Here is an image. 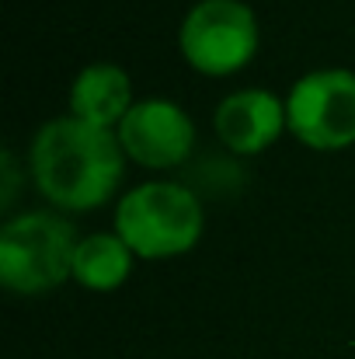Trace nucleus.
<instances>
[{
  "instance_id": "nucleus-10",
  "label": "nucleus",
  "mask_w": 355,
  "mask_h": 359,
  "mask_svg": "<svg viewBox=\"0 0 355 359\" xmlns=\"http://www.w3.org/2000/svg\"><path fill=\"white\" fill-rule=\"evenodd\" d=\"M0 210H11L14 206V192H18V161H14V154L11 150H4L0 154Z\"/></svg>"
},
{
  "instance_id": "nucleus-8",
  "label": "nucleus",
  "mask_w": 355,
  "mask_h": 359,
  "mask_svg": "<svg viewBox=\"0 0 355 359\" xmlns=\"http://www.w3.org/2000/svg\"><path fill=\"white\" fill-rule=\"evenodd\" d=\"M132 105V81L118 63H91L70 84V116L88 126L116 133Z\"/></svg>"
},
{
  "instance_id": "nucleus-1",
  "label": "nucleus",
  "mask_w": 355,
  "mask_h": 359,
  "mask_svg": "<svg viewBox=\"0 0 355 359\" xmlns=\"http://www.w3.org/2000/svg\"><path fill=\"white\" fill-rule=\"evenodd\" d=\"M28 171L46 203L67 213L105 206L125 175V150L112 129L74 116L49 119L28 147Z\"/></svg>"
},
{
  "instance_id": "nucleus-6",
  "label": "nucleus",
  "mask_w": 355,
  "mask_h": 359,
  "mask_svg": "<svg viewBox=\"0 0 355 359\" xmlns=\"http://www.w3.org/2000/svg\"><path fill=\"white\" fill-rule=\"evenodd\" d=\"M116 136L125 150V161L150 171L178 168L195 150V122L181 105L167 98H139L116 129Z\"/></svg>"
},
{
  "instance_id": "nucleus-5",
  "label": "nucleus",
  "mask_w": 355,
  "mask_h": 359,
  "mask_svg": "<svg viewBox=\"0 0 355 359\" xmlns=\"http://www.w3.org/2000/svg\"><path fill=\"white\" fill-rule=\"evenodd\" d=\"M289 133L317 150H345L355 143V74L345 67H324L303 74L286 95Z\"/></svg>"
},
{
  "instance_id": "nucleus-3",
  "label": "nucleus",
  "mask_w": 355,
  "mask_h": 359,
  "mask_svg": "<svg viewBox=\"0 0 355 359\" xmlns=\"http://www.w3.org/2000/svg\"><path fill=\"white\" fill-rule=\"evenodd\" d=\"M77 227L60 213H18L0 227V283L18 297H42L74 279Z\"/></svg>"
},
{
  "instance_id": "nucleus-4",
  "label": "nucleus",
  "mask_w": 355,
  "mask_h": 359,
  "mask_svg": "<svg viewBox=\"0 0 355 359\" xmlns=\"http://www.w3.org/2000/svg\"><path fill=\"white\" fill-rule=\"evenodd\" d=\"M261 42L258 14L244 0H199L178 28L181 60L202 77L240 74Z\"/></svg>"
},
{
  "instance_id": "nucleus-7",
  "label": "nucleus",
  "mask_w": 355,
  "mask_h": 359,
  "mask_svg": "<svg viewBox=\"0 0 355 359\" xmlns=\"http://www.w3.org/2000/svg\"><path fill=\"white\" fill-rule=\"evenodd\" d=\"M213 129L220 143L237 154V157H254L265 154L286 129V98L272 95L268 88H244L227 95L216 112H213Z\"/></svg>"
},
{
  "instance_id": "nucleus-9",
  "label": "nucleus",
  "mask_w": 355,
  "mask_h": 359,
  "mask_svg": "<svg viewBox=\"0 0 355 359\" xmlns=\"http://www.w3.org/2000/svg\"><path fill=\"white\" fill-rule=\"evenodd\" d=\"M132 251L116 231L84 234L74 255V283L91 293H112L132 272Z\"/></svg>"
},
{
  "instance_id": "nucleus-2",
  "label": "nucleus",
  "mask_w": 355,
  "mask_h": 359,
  "mask_svg": "<svg viewBox=\"0 0 355 359\" xmlns=\"http://www.w3.org/2000/svg\"><path fill=\"white\" fill-rule=\"evenodd\" d=\"M206 227L199 196L181 182H143L116 203V234L136 258L160 262L192 251Z\"/></svg>"
}]
</instances>
